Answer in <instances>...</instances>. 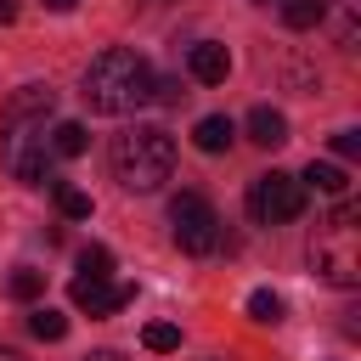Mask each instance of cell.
Listing matches in <instances>:
<instances>
[{
	"mask_svg": "<svg viewBox=\"0 0 361 361\" xmlns=\"http://www.w3.org/2000/svg\"><path fill=\"white\" fill-rule=\"evenodd\" d=\"M152 62L141 56V51H130V45H107L102 56H90V68H85V102H90V113H102V118H124V113H141L147 102H152Z\"/></svg>",
	"mask_w": 361,
	"mask_h": 361,
	"instance_id": "6da1fadb",
	"label": "cell"
},
{
	"mask_svg": "<svg viewBox=\"0 0 361 361\" xmlns=\"http://www.w3.org/2000/svg\"><path fill=\"white\" fill-rule=\"evenodd\" d=\"M107 158H113V180L124 192H158L175 175V135L158 124H130Z\"/></svg>",
	"mask_w": 361,
	"mask_h": 361,
	"instance_id": "7a4b0ae2",
	"label": "cell"
},
{
	"mask_svg": "<svg viewBox=\"0 0 361 361\" xmlns=\"http://www.w3.org/2000/svg\"><path fill=\"white\" fill-rule=\"evenodd\" d=\"M310 271L322 282H333V288H355L361 282V209L350 197H338L327 226L310 237Z\"/></svg>",
	"mask_w": 361,
	"mask_h": 361,
	"instance_id": "3957f363",
	"label": "cell"
},
{
	"mask_svg": "<svg viewBox=\"0 0 361 361\" xmlns=\"http://www.w3.org/2000/svg\"><path fill=\"white\" fill-rule=\"evenodd\" d=\"M0 164L17 180L45 186L51 180V135H45V118H6L0 124Z\"/></svg>",
	"mask_w": 361,
	"mask_h": 361,
	"instance_id": "277c9868",
	"label": "cell"
},
{
	"mask_svg": "<svg viewBox=\"0 0 361 361\" xmlns=\"http://www.w3.org/2000/svg\"><path fill=\"white\" fill-rule=\"evenodd\" d=\"M169 220H175V243H180V254L203 259V254L220 248V214H214V203H209L203 192H180V197L169 203Z\"/></svg>",
	"mask_w": 361,
	"mask_h": 361,
	"instance_id": "5b68a950",
	"label": "cell"
},
{
	"mask_svg": "<svg viewBox=\"0 0 361 361\" xmlns=\"http://www.w3.org/2000/svg\"><path fill=\"white\" fill-rule=\"evenodd\" d=\"M248 214H254L259 226H288V220H299V214H305V186H299V175H282V169L259 175V180L248 186Z\"/></svg>",
	"mask_w": 361,
	"mask_h": 361,
	"instance_id": "8992f818",
	"label": "cell"
},
{
	"mask_svg": "<svg viewBox=\"0 0 361 361\" xmlns=\"http://www.w3.org/2000/svg\"><path fill=\"white\" fill-rule=\"evenodd\" d=\"M73 305L79 310H90V316H113V310H124L130 299H135V288L130 282H85V276H73Z\"/></svg>",
	"mask_w": 361,
	"mask_h": 361,
	"instance_id": "52a82bcc",
	"label": "cell"
},
{
	"mask_svg": "<svg viewBox=\"0 0 361 361\" xmlns=\"http://www.w3.org/2000/svg\"><path fill=\"white\" fill-rule=\"evenodd\" d=\"M186 68H192L197 85H226V73H231V51H226L220 39H197L192 56H186Z\"/></svg>",
	"mask_w": 361,
	"mask_h": 361,
	"instance_id": "ba28073f",
	"label": "cell"
},
{
	"mask_svg": "<svg viewBox=\"0 0 361 361\" xmlns=\"http://www.w3.org/2000/svg\"><path fill=\"white\" fill-rule=\"evenodd\" d=\"M51 107H56V90H51V85H23V90L6 102V118H45ZM6 118H0V124H6Z\"/></svg>",
	"mask_w": 361,
	"mask_h": 361,
	"instance_id": "9c48e42d",
	"label": "cell"
},
{
	"mask_svg": "<svg viewBox=\"0 0 361 361\" xmlns=\"http://www.w3.org/2000/svg\"><path fill=\"white\" fill-rule=\"evenodd\" d=\"M248 141H254V147H282V141H288V118H282L276 107H254V113H248Z\"/></svg>",
	"mask_w": 361,
	"mask_h": 361,
	"instance_id": "30bf717a",
	"label": "cell"
},
{
	"mask_svg": "<svg viewBox=\"0 0 361 361\" xmlns=\"http://www.w3.org/2000/svg\"><path fill=\"white\" fill-rule=\"evenodd\" d=\"M231 135H237V124H231L226 113H209V118H197V130H192L197 152H226V147H231Z\"/></svg>",
	"mask_w": 361,
	"mask_h": 361,
	"instance_id": "8fae6325",
	"label": "cell"
},
{
	"mask_svg": "<svg viewBox=\"0 0 361 361\" xmlns=\"http://www.w3.org/2000/svg\"><path fill=\"white\" fill-rule=\"evenodd\" d=\"M299 186H305V192H327V197H344V192H350V175H344L338 164H316V158H310V169L299 175Z\"/></svg>",
	"mask_w": 361,
	"mask_h": 361,
	"instance_id": "7c38bea8",
	"label": "cell"
},
{
	"mask_svg": "<svg viewBox=\"0 0 361 361\" xmlns=\"http://www.w3.org/2000/svg\"><path fill=\"white\" fill-rule=\"evenodd\" d=\"M322 17L333 23V39L344 45V51H355V0H322Z\"/></svg>",
	"mask_w": 361,
	"mask_h": 361,
	"instance_id": "4fadbf2b",
	"label": "cell"
},
{
	"mask_svg": "<svg viewBox=\"0 0 361 361\" xmlns=\"http://www.w3.org/2000/svg\"><path fill=\"white\" fill-rule=\"evenodd\" d=\"M85 147H90V135H85V124H79V118L51 124V158H79Z\"/></svg>",
	"mask_w": 361,
	"mask_h": 361,
	"instance_id": "5bb4252c",
	"label": "cell"
},
{
	"mask_svg": "<svg viewBox=\"0 0 361 361\" xmlns=\"http://www.w3.org/2000/svg\"><path fill=\"white\" fill-rule=\"evenodd\" d=\"M51 192H56L62 220H90V192H79V186H68V180H51Z\"/></svg>",
	"mask_w": 361,
	"mask_h": 361,
	"instance_id": "9a60e30c",
	"label": "cell"
},
{
	"mask_svg": "<svg viewBox=\"0 0 361 361\" xmlns=\"http://www.w3.org/2000/svg\"><path fill=\"white\" fill-rule=\"evenodd\" d=\"M28 333H34V338H45V344H56V338H68V316H62V310H51V305H39V310L28 316Z\"/></svg>",
	"mask_w": 361,
	"mask_h": 361,
	"instance_id": "2e32d148",
	"label": "cell"
},
{
	"mask_svg": "<svg viewBox=\"0 0 361 361\" xmlns=\"http://www.w3.org/2000/svg\"><path fill=\"white\" fill-rule=\"evenodd\" d=\"M79 276H85V282H107V276H113V254H107L102 243L79 248Z\"/></svg>",
	"mask_w": 361,
	"mask_h": 361,
	"instance_id": "e0dca14e",
	"label": "cell"
},
{
	"mask_svg": "<svg viewBox=\"0 0 361 361\" xmlns=\"http://www.w3.org/2000/svg\"><path fill=\"white\" fill-rule=\"evenodd\" d=\"M276 11H282L288 28H316L322 23V0H276Z\"/></svg>",
	"mask_w": 361,
	"mask_h": 361,
	"instance_id": "ac0fdd59",
	"label": "cell"
},
{
	"mask_svg": "<svg viewBox=\"0 0 361 361\" xmlns=\"http://www.w3.org/2000/svg\"><path fill=\"white\" fill-rule=\"evenodd\" d=\"M141 344L158 350V355H169V350H180V327H175V322H152V327L141 333Z\"/></svg>",
	"mask_w": 361,
	"mask_h": 361,
	"instance_id": "d6986e66",
	"label": "cell"
},
{
	"mask_svg": "<svg viewBox=\"0 0 361 361\" xmlns=\"http://www.w3.org/2000/svg\"><path fill=\"white\" fill-rule=\"evenodd\" d=\"M248 316H254V322H282V299H276L271 288H254V293H248Z\"/></svg>",
	"mask_w": 361,
	"mask_h": 361,
	"instance_id": "ffe728a7",
	"label": "cell"
},
{
	"mask_svg": "<svg viewBox=\"0 0 361 361\" xmlns=\"http://www.w3.org/2000/svg\"><path fill=\"white\" fill-rule=\"evenodd\" d=\"M45 293V271H11V299H39Z\"/></svg>",
	"mask_w": 361,
	"mask_h": 361,
	"instance_id": "44dd1931",
	"label": "cell"
},
{
	"mask_svg": "<svg viewBox=\"0 0 361 361\" xmlns=\"http://www.w3.org/2000/svg\"><path fill=\"white\" fill-rule=\"evenodd\" d=\"M333 152H338V158H355V152H361V130H338V135H333Z\"/></svg>",
	"mask_w": 361,
	"mask_h": 361,
	"instance_id": "7402d4cb",
	"label": "cell"
},
{
	"mask_svg": "<svg viewBox=\"0 0 361 361\" xmlns=\"http://www.w3.org/2000/svg\"><path fill=\"white\" fill-rule=\"evenodd\" d=\"M85 361H130V355H118V350H90Z\"/></svg>",
	"mask_w": 361,
	"mask_h": 361,
	"instance_id": "603a6c76",
	"label": "cell"
},
{
	"mask_svg": "<svg viewBox=\"0 0 361 361\" xmlns=\"http://www.w3.org/2000/svg\"><path fill=\"white\" fill-rule=\"evenodd\" d=\"M0 23H17V0H0Z\"/></svg>",
	"mask_w": 361,
	"mask_h": 361,
	"instance_id": "cb8c5ba5",
	"label": "cell"
},
{
	"mask_svg": "<svg viewBox=\"0 0 361 361\" xmlns=\"http://www.w3.org/2000/svg\"><path fill=\"white\" fill-rule=\"evenodd\" d=\"M45 6H51V11H73L79 0H45Z\"/></svg>",
	"mask_w": 361,
	"mask_h": 361,
	"instance_id": "d4e9b609",
	"label": "cell"
},
{
	"mask_svg": "<svg viewBox=\"0 0 361 361\" xmlns=\"http://www.w3.org/2000/svg\"><path fill=\"white\" fill-rule=\"evenodd\" d=\"M0 361H23V355H17V350H0Z\"/></svg>",
	"mask_w": 361,
	"mask_h": 361,
	"instance_id": "484cf974",
	"label": "cell"
},
{
	"mask_svg": "<svg viewBox=\"0 0 361 361\" xmlns=\"http://www.w3.org/2000/svg\"><path fill=\"white\" fill-rule=\"evenodd\" d=\"M265 6H271V0H265Z\"/></svg>",
	"mask_w": 361,
	"mask_h": 361,
	"instance_id": "4316f807",
	"label": "cell"
}]
</instances>
